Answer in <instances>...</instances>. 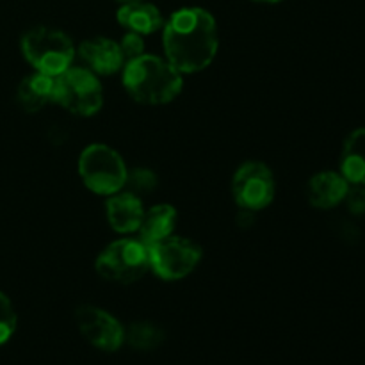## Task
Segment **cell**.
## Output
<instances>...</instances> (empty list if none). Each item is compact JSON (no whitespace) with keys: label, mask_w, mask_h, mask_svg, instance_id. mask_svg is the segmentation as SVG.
Returning <instances> with one entry per match:
<instances>
[{"label":"cell","mask_w":365,"mask_h":365,"mask_svg":"<svg viewBox=\"0 0 365 365\" xmlns=\"http://www.w3.org/2000/svg\"><path fill=\"white\" fill-rule=\"evenodd\" d=\"M78 56L84 61L86 68L96 75L116 73L125 63L120 43L109 38L88 39L78 46Z\"/></svg>","instance_id":"obj_10"},{"label":"cell","mask_w":365,"mask_h":365,"mask_svg":"<svg viewBox=\"0 0 365 365\" xmlns=\"http://www.w3.org/2000/svg\"><path fill=\"white\" fill-rule=\"evenodd\" d=\"M182 73L168 59L143 53L125 64V89L135 102L145 106L171 102L182 91Z\"/></svg>","instance_id":"obj_2"},{"label":"cell","mask_w":365,"mask_h":365,"mask_svg":"<svg viewBox=\"0 0 365 365\" xmlns=\"http://www.w3.org/2000/svg\"><path fill=\"white\" fill-rule=\"evenodd\" d=\"M75 323L82 337L95 346L96 349L113 353L123 346L125 342V328L120 321L110 316L106 310L93 305L78 307L75 312Z\"/></svg>","instance_id":"obj_9"},{"label":"cell","mask_w":365,"mask_h":365,"mask_svg":"<svg viewBox=\"0 0 365 365\" xmlns=\"http://www.w3.org/2000/svg\"><path fill=\"white\" fill-rule=\"evenodd\" d=\"M253 2H259V4H274V2H280V0H253Z\"/></svg>","instance_id":"obj_22"},{"label":"cell","mask_w":365,"mask_h":365,"mask_svg":"<svg viewBox=\"0 0 365 365\" xmlns=\"http://www.w3.org/2000/svg\"><path fill=\"white\" fill-rule=\"evenodd\" d=\"M16 330V312L4 292H0V346L9 341Z\"/></svg>","instance_id":"obj_19"},{"label":"cell","mask_w":365,"mask_h":365,"mask_svg":"<svg viewBox=\"0 0 365 365\" xmlns=\"http://www.w3.org/2000/svg\"><path fill=\"white\" fill-rule=\"evenodd\" d=\"M150 248V269L168 282L182 280L202 260V248L185 237H166Z\"/></svg>","instance_id":"obj_7"},{"label":"cell","mask_w":365,"mask_h":365,"mask_svg":"<svg viewBox=\"0 0 365 365\" xmlns=\"http://www.w3.org/2000/svg\"><path fill=\"white\" fill-rule=\"evenodd\" d=\"M341 175L349 184L365 185V128L348 135L341 155Z\"/></svg>","instance_id":"obj_16"},{"label":"cell","mask_w":365,"mask_h":365,"mask_svg":"<svg viewBox=\"0 0 365 365\" xmlns=\"http://www.w3.org/2000/svg\"><path fill=\"white\" fill-rule=\"evenodd\" d=\"M125 341L139 351H152L163 344L164 331L148 321H138V323H132L125 331Z\"/></svg>","instance_id":"obj_17"},{"label":"cell","mask_w":365,"mask_h":365,"mask_svg":"<svg viewBox=\"0 0 365 365\" xmlns=\"http://www.w3.org/2000/svg\"><path fill=\"white\" fill-rule=\"evenodd\" d=\"M166 59L180 73H196L209 66L217 53V25L202 7L175 11L163 25Z\"/></svg>","instance_id":"obj_1"},{"label":"cell","mask_w":365,"mask_h":365,"mask_svg":"<svg viewBox=\"0 0 365 365\" xmlns=\"http://www.w3.org/2000/svg\"><path fill=\"white\" fill-rule=\"evenodd\" d=\"M274 177L269 168L262 163H246L235 171L232 180V192L234 200L241 209L246 210H262L273 202Z\"/></svg>","instance_id":"obj_8"},{"label":"cell","mask_w":365,"mask_h":365,"mask_svg":"<svg viewBox=\"0 0 365 365\" xmlns=\"http://www.w3.org/2000/svg\"><path fill=\"white\" fill-rule=\"evenodd\" d=\"M125 185H128L130 192L139 196L143 192H150L152 189H155L157 175L152 170H148V168H138L134 171H128Z\"/></svg>","instance_id":"obj_18"},{"label":"cell","mask_w":365,"mask_h":365,"mask_svg":"<svg viewBox=\"0 0 365 365\" xmlns=\"http://www.w3.org/2000/svg\"><path fill=\"white\" fill-rule=\"evenodd\" d=\"M53 102L77 116H93L103 103L102 84L88 68L70 66L53 77Z\"/></svg>","instance_id":"obj_6"},{"label":"cell","mask_w":365,"mask_h":365,"mask_svg":"<svg viewBox=\"0 0 365 365\" xmlns=\"http://www.w3.org/2000/svg\"><path fill=\"white\" fill-rule=\"evenodd\" d=\"M344 202L348 205V210L355 216L365 214V185L349 184L348 192L344 196Z\"/></svg>","instance_id":"obj_21"},{"label":"cell","mask_w":365,"mask_h":365,"mask_svg":"<svg viewBox=\"0 0 365 365\" xmlns=\"http://www.w3.org/2000/svg\"><path fill=\"white\" fill-rule=\"evenodd\" d=\"M96 273L114 284H134L150 271V248L141 239H120L103 250L95 262Z\"/></svg>","instance_id":"obj_4"},{"label":"cell","mask_w":365,"mask_h":365,"mask_svg":"<svg viewBox=\"0 0 365 365\" xmlns=\"http://www.w3.org/2000/svg\"><path fill=\"white\" fill-rule=\"evenodd\" d=\"M121 4H130V2H141V0H118Z\"/></svg>","instance_id":"obj_23"},{"label":"cell","mask_w":365,"mask_h":365,"mask_svg":"<svg viewBox=\"0 0 365 365\" xmlns=\"http://www.w3.org/2000/svg\"><path fill=\"white\" fill-rule=\"evenodd\" d=\"M349 189V182L335 171H323L310 178L307 187V198L310 205L316 209H334L344 202V196Z\"/></svg>","instance_id":"obj_12"},{"label":"cell","mask_w":365,"mask_h":365,"mask_svg":"<svg viewBox=\"0 0 365 365\" xmlns=\"http://www.w3.org/2000/svg\"><path fill=\"white\" fill-rule=\"evenodd\" d=\"M21 52L38 73L57 77L71 66L75 46L64 32L52 27L31 29L21 38Z\"/></svg>","instance_id":"obj_3"},{"label":"cell","mask_w":365,"mask_h":365,"mask_svg":"<svg viewBox=\"0 0 365 365\" xmlns=\"http://www.w3.org/2000/svg\"><path fill=\"white\" fill-rule=\"evenodd\" d=\"M177 225V210L175 207L168 205V203H160V205L152 207V209L145 210L143 216L141 227H139V235L145 245L152 246L155 242L163 241V239L171 237Z\"/></svg>","instance_id":"obj_14"},{"label":"cell","mask_w":365,"mask_h":365,"mask_svg":"<svg viewBox=\"0 0 365 365\" xmlns=\"http://www.w3.org/2000/svg\"><path fill=\"white\" fill-rule=\"evenodd\" d=\"M78 173L86 187L96 195L110 196L125 187L128 170L116 150L107 145H89L78 157Z\"/></svg>","instance_id":"obj_5"},{"label":"cell","mask_w":365,"mask_h":365,"mask_svg":"<svg viewBox=\"0 0 365 365\" xmlns=\"http://www.w3.org/2000/svg\"><path fill=\"white\" fill-rule=\"evenodd\" d=\"M106 214L107 221H109L110 228L118 234H132L138 232L141 227L143 216H145V209H143V202L139 200L138 195L130 191L116 192L110 195V198L106 203Z\"/></svg>","instance_id":"obj_11"},{"label":"cell","mask_w":365,"mask_h":365,"mask_svg":"<svg viewBox=\"0 0 365 365\" xmlns=\"http://www.w3.org/2000/svg\"><path fill=\"white\" fill-rule=\"evenodd\" d=\"M16 98L24 110L38 113L50 102H53V77L38 73V71L29 75L18 86Z\"/></svg>","instance_id":"obj_15"},{"label":"cell","mask_w":365,"mask_h":365,"mask_svg":"<svg viewBox=\"0 0 365 365\" xmlns=\"http://www.w3.org/2000/svg\"><path fill=\"white\" fill-rule=\"evenodd\" d=\"M121 53H123L125 64L128 61H134L138 57H141L145 53V41H143L141 34H135V32H127V34L121 38L120 41Z\"/></svg>","instance_id":"obj_20"},{"label":"cell","mask_w":365,"mask_h":365,"mask_svg":"<svg viewBox=\"0 0 365 365\" xmlns=\"http://www.w3.org/2000/svg\"><path fill=\"white\" fill-rule=\"evenodd\" d=\"M118 21H120L121 27L128 29V32H135V34L141 36L153 34L164 25V18L159 7L145 2V0L123 4L118 9Z\"/></svg>","instance_id":"obj_13"}]
</instances>
